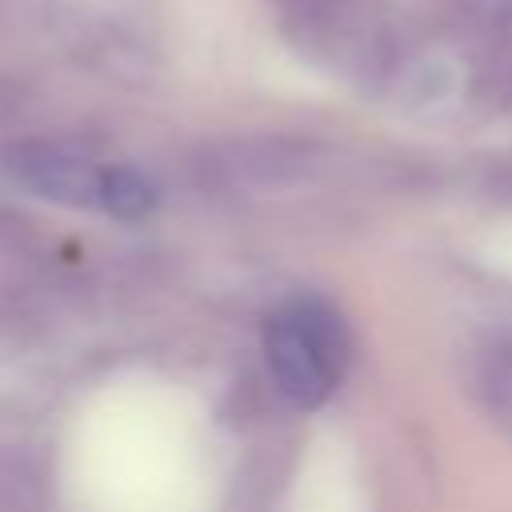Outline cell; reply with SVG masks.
Returning <instances> with one entry per match:
<instances>
[{"label":"cell","instance_id":"cell-4","mask_svg":"<svg viewBox=\"0 0 512 512\" xmlns=\"http://www.w3.org/2000/svg\"><path fill=\"white\" fill-rule=\"evenodd\" d=\"M100 208L116 220H140L156 208V188L152 180H144L136 168L128 164H112L104 168V184H100Z\"/></svg>","mask_w":512,"mask_h":512},{"label":"cell","instance_id":"cell-3","mask_svg":"<svg viewBox=\"0 0 512 512\" xmlns=\"http://www.w3.org/2000/svg\"><path fill=\"white\" fill-rule=\"evenodd\" d=\"M4 168L20 188H28L36 196H48L56 204H100L104 168L72 144L24 140V144L8 148Z\"/></svg>","mask_w":512,"mask_h":512},{"label":"cell","instance_id":"cell-1","mask_svg":"<svg viewBox=\"0 0 512 512\" xmlns=\"http://www.w3.org/2000/svg\"><path fill=\"white\" fill-rule=\"evenodd\" d=\"M348 348L352 344H348L340 316L324 300H312V296L292 300L264 328L268 372L276 388L300 408H316L332 392V384L344 372Z\"/></svg>","mask_w":512,"mask_h":512},{"label":"cell","instance_id":"cell-2","mask_svg":"<svg viewBox=\"0 0 512 512\" xmlns=\"http://www.w3.org/2000/svg\"><path fill=\"white\" fill-rule=\"evenodd\" d=\"M288 40L332 64L368 68L384 52V24L372 0H272Z\"/></svg>","mask_w":512,"mask_h":512}]
</instances>
